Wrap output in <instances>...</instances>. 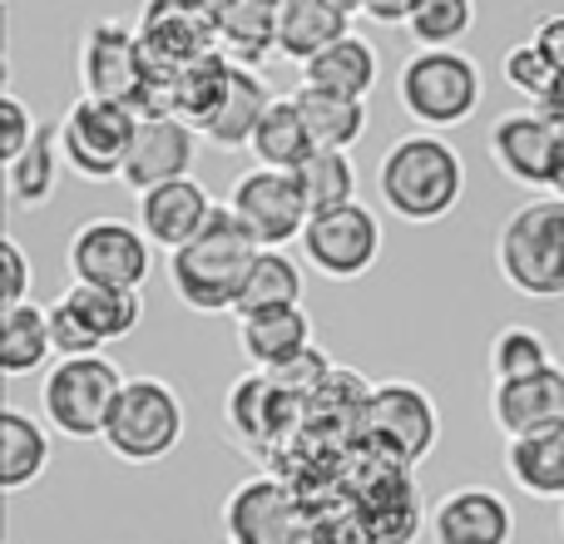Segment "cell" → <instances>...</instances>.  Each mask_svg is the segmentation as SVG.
I'll use <instances>...</instances> for the list:
<instances>
[{"mask_svg": "<svg viewBox=\"0 0 564 544\" xmlns=\"http://www.w3.org/2000/svg\"><path fill=\"white\" fill-rule=\"evenodd\" d=\"M377 198L391 218L411 228H431L451 218L466 198V159L436 129H411L391 139L377 164Z\"/></svg>", "mask_w": 564, "mask_h": 544, "instance_id": "obj_1", "label": "cell"}, {"mask_svg": "<svg viewBox=\"0 0 564 544\" xmlns=\"http://www.w3.org/2000/svg\"><path fill=\"white\" fill-rule=\"evenodd\" d=\"M258 238L238 224V214L228 204L214 208V218L204 224V233H194L184 248L169 253V287L198 317H234V302L243 292L248 268L258 263Z\"/></svg>", "mask_w": 564, "mask_h": 544, "instance_id": "obj_2", "label": "cell"}, {"mask_svg": "<svg viewBox=\"0 0 564 544\" xmlns=\"http://www.w3.org/2000/svg\"><path fill=\"white\" fill-rule=\"evenodd\" d=\"M75 75L79 89L95 99H115V105H134L139 115H164V85L169 75L154 69L144 40L134 25L115 15L89 20L75 50Z\"/></svg>", "mask_w": 564, "mask_h": 544, "instance_id": "obj_3", "label": "cell"}, {"mask_svg": "<svg viewBox=\"0 0 564 544\" xmlns=\"http://www.w3.org/2000/svg\"><path fill=\"white\" fill-rule=\"evenodd\" d=\"M496 268L520 297H564V194L530 198L500 224Z\"/></svg>", "mask_w": 564, "mask_h": 544, "instance_id": "obj_4", "label": "cell"}, {"mask_svg": "<svg viewBox=\"0 0 564 544\" xmlns=\"http://www.w3.org/2000/svg\"><path fill=\"white\" fill-rule=\"evenodd\" d=\"M397 99L416 129H446L466 124L470 115L486 99V79H480V65L466 55L460 45L451 50H411L397 69Z\"/></svg>", "mask_w": 564, "mask_h": 544, "instance_id": "obj_5", "label": "cell"}, {"mask_svg": "<svg viewBox=\"0 0 564 544\" xmlns=\"http://www.w3.org/2000/svg\"><path fill=\"white\" fill-rule=\"evenodd\" d=\"M184 396L164 377H129L105 421V450L124 466H159L184 440Z\"/></svg>", "mask_w": 564, "mask_h": 544, "instance_id": "obj_6", "label": "cell"}, {"mask_svg": "<svg viewBox=\"0 0 564 544\" xmlns=\"http://www.w3.org/2000/svg\"><path fill=\"white\" fill-rule=\"evenodd\" d=\"M124 371L105 357V351H85V357H55V367L40 381V411L45 426L59 431L65 440H99L105 421L115 411L119 391H124Z\"/></svg>", "mask_w": 564, "mask_h": 544, "instance_id": "obj_7", "label": "cell"}, {"mask_svg": "<svg viewBox=\"0 0 564 544\" xmlns=\"http://www.w3.org/2000/svg\"><path fill=\"white\" fill-rule=\"evenodd\" d=\"M357 431L391 470H416L441 440V411L416 381H377L361 401Z\"/></svg>", "mask_w": 564, "mask_h": 544, "instance_id": "obj_8", "label": "cell"}, {"mask_svg": "<svg viewBox=\"0 0 564 544\" xmlns=\"http://www.w3.org/2000/svg\"><path fill=\"white\" fill-rule=\"evenodd\" d=\"M139 109L134 105H115V99H95L79 95L75 105L59 119V154L65 168L85 184H109V178L124 174L129 144L139 134Z\"/></svg>", "mask_w": 564, "mask_h": 544, "instance_id": "obj_9", "label": "cell"}, {"mask_svg": "<svg viewBox=\"0 0 564 544\" xmlns=\"http://www.w3.org/2000/svg\"><path fill=\"white\" fill-rule=\"evenodd\" d=\"M69 282H89V287H124L139 292L154 278V243L139 224L129 218H89L69 233L65 248Z\"/></svg>", "mask_w": 564, "mask_h": 544, "instance_id": "obj_10", "label": "cell"}, {"mask_svg": "<svg viewBox=\"0 0 564 544\" xmlns=\"http://www.w3.org/2000/svg\"><path fill=\"white\" fill-rule=\"evenodd\" d=\"M381 218L371 204H347V208H327V214H312L302 228V258L307 268H317V278L327 282H357L377 268L381 258Z\"/></svg>", "mask_w": 564, "mask_h": 544, "instance_id": "obj_11", "label": "cell"}, {"mask_svg": "<svg viewBox=\"0 0 564 544\" xmlns=\"http://www.w3.org/2000/svg\"><path fill=\"white\" fill-rule=\"evenodd\" d=\"M224 204L234 208L238 224L258 238V248L302 243V228H307V218H312L297 174H282V168H263V164L238 174Z\"/></svg>", "mask_w": 564, "mask_h": 544, "instance_id": "obj_12", "label": "cell"}, {"mask_svg": "<svg viewBox=\"0 0 564 544\" xmlns=\"http://www.w3.org/2000/svg\"><path fill=\"white\" fill-rule=\"evenodd\" d=\"M486 154L510 184L520 188H555L560 154H564V129L540 109H510L490 124Z\"/></svg>", "mask_w": 564, "mask_h": 544, "instance_id": "obj_13", "label": "cell"}, {"mask_svg": "<svg viewBox=\"0 0 564 544\" xmlns=\"http://www.w3.org/2000/svg\"><path fill=\"white\" fill-rule=\"evenodd\" d=\"M224 540L228 544H297L302 505L278 476H253L228 490L224 500Z\"/></svg>", "mask_w": 564, "mask_h": 544, "instance_id": "obj_14", "label": "cell"}, {"mask_svg": "<svg viewBox=\"0 0 564 544\" xmlns=\"http://www.w3.org/2000/svg\"><path fill=\"white\" fill-rule=\"evenodd\" d=\"M198 149H204V134H198L188 119L178 115H144L139 119V134L129 144L124 174L119 184L129 194H144V188L174 184V178H188L198 164Z\"/></svg>", "mask_w": 564, "mask_h": 544, "instance_id": "obj_15", "label": "cell"}, {"mask_svg": "<svg viewBox=\"0 0 564 544\" xmlns=\"http://www.w3.org/2000/svg\"><path fill=\"white\" fill-rule=\"evenodd\" d=\"M134 30H139V40H144L154 69H164V75L214 55V50H224L218 45V20L204 15L198 6H188V0H144Z\"/></svg>", "mask_w": 564, "mask_h": 544, "instance_id": "obj_16", "label": "cell"}, {"mask_svg": "<svg viewBox=\"0 0 564 544\" xmlns=\"http://www.w3.org/2000/svg\"><path fill=\"white\" fill-rule=\"evenodd\" d=\"M431 540L436 544H510L516 510L496 486H456L431 505Z\"/></svg>", "mask_w": 564, "mask_h": 544, "instance_id": "obj_17", "label": "cell"}, {"mask_svg": "<svg viewBox=\"0 0 564 544\" xmlns=\"http://www.w3.org/2000/svg\"><path fill=\"white\" fill-rule=\"evenodd\" d=\"M214 208H218V198L188 174V178H174V184H159V188L134 194V224L144 228L154 248L174 253V248H184L194 233H204Z\"/></svg>", "mask_w": 564, "mask_h": 544, "instance_id": "obj_18", "label": "cell"}, {"mask_svg": "<svg viewBox=\"0 0 564 544\" xmlns=\"http://www.w3.org/2000/svg\"><path fill=\"white\" fill-rule=\"evenodd\" d=\"M490 421H496V431L506 440L564 421V367L555 361V367L530 371V377L496 381V391H490Z\"/></svg>", "mask_w": 564, "mask_h": 544, "instance_id": "obj_19", "label": "cell"}, {"mask_svg": "<svg viewBox=\"0 0 564 544\" xmlns=\"http://www.w3.org/2000/svg\"><path fill=\"white\" fill-rule=\"evenodd\" d=\"M238 347L253 361V371H288L297 357H307L312 341V317L302 307H273L258 317L238 322Z\"/></svg>", "mask_w": 564, "mask_h": 544, "instance_id": "obj_20", "label": "cell"}, {"mask_svg": "<svg viewBox=\"0 0 564 544\" xmlns=\"http://www.w3.org/2000/svg\"><path fill=\"white\" fill-rule=\"evenodd\" d=\"M341 35H351L347 0H282L278 6V55L297 69Z\"/></svg>", "mask_w": 564, "mask_h": 544, "instance_id": "obj_21", "label": "cell"}, {"mask_svg": "<svg viewBox=\"0 0 564 544\" xmlns=\"http://www.w3.org/2000/svg\"><path fill=\"white\" fill-rule=\"evenodd\" d=\"M292 401H297V391H288L273 371H248V377H238L234 387H228V426H234V436L243 440H278V431L292 421Z\"/></svg>", "mask_w": 564, "mask_h": 544, "instance_id": "obj_22", "label": "cell"}, {"mask_svg": "<svg viewBox=\"0 0 564 544\" xmlns=\"http://www.w3.org/2000/svg\"><path fill=\"white\" fill-rule=\"evenodd\" d=\"M377 79H381V55L357 30L332 40L327 50H317V55L302 65V85L327 89V95H347V99H367L371 89H377Z\"/></svg>", "mask_w": 564, "mask_h": 544, "instance_id": "obj_23", "label": "cell"}, {"mask_svg": "<svg viewBox=\"0 0 564 544\" xmlns=\"http://www.w3.org/2000/svg\"><path fill=\"white\" fill-rule=\"evenodd\" d=\"M506 476L516 480L520 496L564 505V421L506 440Z\"/></svg>", "mask_w": 564, "mask_h": 544, "instance_id": "obj_24", "label": "cell"}, {"mask_svg": "<svg viewBox=\"0 0 564 544\" xmlns=\"http://www.w3.org/2000/svg\"><path fill=\"white\" fill-rule=\"evenodd\" d=\"M273 99L278 95L268 89V79L258 75L253 65H234V85H228L224 105H218V115L198 129V134H204V144L208 149H248Z\"/></svg>", "mask_w": 564, "mask_h": 544, "instance_id": "obj_25", "label": "cell"}, {"mask_svg": "<svg viewBox=\"0 0 564 544\" xmlns=\"http://www.w3.org/2000/svg\"><path fill=\"white\" fill-rule=\"evenodd\" d=\"M59 302L75 312V322L85 327V337L95 341L99 351H105L109 341L134 337L139 322H144V297H139V292H124V287H89V282H69Z\"/></svg>", "mask_w": 564, "mask_h": 544, "instance_id": "obj_26", "label": "cell"}, {"mask_svg": "<svg viewBox=\"0 0 564 544\" xmlns=\"http://www.w3.org/2000/svg\"><path fill=\"white\" fill-rule=\"evenodd\" d=\"M59 174H65L59 124H45L35 134V144L6 164V208L10 214H35V208H45L59 188Z\"/></svg>", "mask_w": 564, "mask_h": 544, "instance_id": "obj_27", "label": "cell"}, {"mask_svg": "<svg viewBox=\"0 0 564 544\" xmlns=\"http://www.w3.org/2000/svg\"><path fill=\"white\" fill-rule=\"evenodd\" d=\"M228 85H234V59H228L224 50H214V55H204V59H194V65H184V69L169 75L164 115H178L194 129H204L208 119L218 115V105H224Z\"/></svg>", "mask_w": 564, "mask_h": 544, "instance_id": "obj_28", "label": "cell"}, {"mask_svg": "<svg viewBox=\"0 0 564 544\" xmlns=\"http://www.w3.org/2000/svg\"><path fill=\"white\" fill-rule=\"evenodd\" d=\"M50 470V431L20 406L0 411V490L20 496Z\"/></svg>", "mask_w": 564, "mask_h": 544, "instance_id": "obj_29", "label": "cell"}, {"mask_svg": "<svg viewBox=\"0 0 564 544\" xmlns=\"http://www.w3.org/2000/svg\"><path fill=\"white\" fill-rule=\"evenodd\" d=\"M302 292H307V278H302L297 258H292L288 248H263L258 263L248 268L243 292H238V302H234V322L273 312V307H302Z\"/></svg>", "mask_w": 564, "mask_h": 544, "instance_id": "obj_30", "label": "cell"}, {"mask_svg": "<svg viewBox=\"0 0 564 544\" xmlns=\"http://www.w3.org/2000/svg\"><path fill=\"white\" fill-rule=\"evenodd\" d=\"M248 154H253L263 168H282V174H297V168L317 154L312 129H307V119H302L297 99L278 95L273 105H268V115H263V124H258L253 144H248Z\"/></svg>", "mask_w": 564, "mask_h": 544, "instance_id": "obj_31", "label": "cell"}, {"mask_svg": "<svg viewBox=\"0 0 564 544\" xmlns=\"http://www.w3.org/2000/svg\"><path fill=\"white\" fill-rule=\"evenodd\" d=\"M0 371L10 381L35 377L50 357H55V337H50V307L40 302H20V307H0Z\"/></svg>", "mask_w": 564, "mask_h": 544, "instance_id": "obj_32", "label": "cell"}, {"mask_svg": "<svg viewBox=\"0 0 564 544\" xmlns=\"http://www.w3.org/2000/svg\"><path fill=\"white\" fill-rule=\"evenodd\" d=\"M297 99L302 119L312 129V144L317 149H357L367 139V99H347V95H327V89H312V85H297L292 89Z\"/></svg>", "mask_w": 564, "mask_h": 544, "instance_id": "obj_33", "label": "cell"}, {"mask_svg": "<svg viewBox=\"0 0 564 544\" xmlns=\"http://www.w3.org/2000/svg\"><path fill=\"white\" fill-rule=\"evenodd\" d=\"M297 184H302V194H307L312 214L347 208V204H357V194H361V174H357L351 149H317V154L297 168Z\"/></svg>", "mask_w": 564, "mask_h": 544, "instance_id": "obj_34", "label": "cell"}, {"mask_svg": "<svg viewBox=\"0 0 564 544\" xmlns=\"http://www.w3.org/2000/svg\"><path fill=\"white\" fill-rule=\"evenodd\" d=\"M555 367V351H550V337L540 327H525V322H510L490 337V377L496 381H516L530 377V371Z\"/></svg>", "mask_w": 564, "mask_h": 544, "instance_id": "obj_35", "label": "cell"}, {"mask_svg": "<svg viewBox=\"0 0 564 544\" xmlns=\"http://www.w3.org/2000/svg\"><path fill=\"white\" fill-rule=\"evenodd\" d=\"M406 30L416 50H451L476 30V0H416Z\"/></svg>", "mask_w": 564, "mask_h": 544, "instance_id": "obj_36", "label": "cell"}, {"mask_svg": "<svg viewBox=\"0 0 564 544\" xmlns=\"http://www.w3.org/2000/svg\"><path fill=\"white\" fill-rule=\"evenodd\" d=\"M500 75H506V85L516 89V95H525V99H550L560 89V79H564L560 65L535 45V40L510 45L506 59H500Z\"/></svg>", "mask_w": 564, "mask_h": 544, "instance_id": "obj_37", "label": "cell"}, {"mask_svg": "<svg viewBox=\"0 0 564 544\" xmlns=\"http://www.w3.org/2000/svg\"><path fill=\"white\" fill-rule=\"evenodd\" d=\"M40 119L30 115V105L15 95V89H6L0 95V164H10V159H20L30 144H35V134H40Z\"/></svg>", "mask_w": 564, "mask_h": 544, "instance_id": "obj_38", "label": "cell"}, {"mask_svg": "<svg viewBox=\"0 0 564 544\" xmlns=\"http://www.w3.org/2000/svg\"><path fill=\"white\" fill-rule=\"evenodd\" d=\"M30 282H35V272H30L25 248L15 238H0V307L30 302Z\"/></svg>", "mask_w": 564, "mask_h": 544, "instance_id": "obj_39", "label": "cell"}, {"mask_svg": "<svg viewBox=\"0 0 564 544\" xmlns=\"http://www.w3.org/2000/svg\"><path fill=\"white\" fill-rule=\"evenodd\" d=\"M50 337H55V357H85V351H99L95 341L85 337V327L75 322V312L65 302H50Z\"/></svg>", "mask_w": 564, "mask_h": 544, "instance_id": "obj_40", "label": "cell"}, {"mask_svg": "<svg viewBox=\"0 0 564 544\" xmlns=\"http://www.w3.org/2000/svg\"><path fill=\"white\" fill-rule=\"evenodd\" d=\"M530 40H535L540 50H545L550 59L560 65V75H564V15H545V20H535V30H530Z\"/></svg>", "mask_w": 564, "mask_h": 544, "instance_id": "obj_41", "label": "cell"}, {"mask_svg": "<svg viewBox=\"0 0 564 544\" xmlns=\"http://www.w3.org/2000/svg\"><path fill=\"white\" fill-rule=\"evenodd\" d=\"M357 10L371 20H381V25H406L416 0H357Z\"/></svg>", "mask_w": 564, "mask_h": 544, "instance_id": "obj_42", "label": "cell"}, {"mask_svg": "<svg viewBox=\"0 0 564 544\" xmlns=\"http://www.w3.org/2000/svg\"><path fill=\"white\" fill-rule=\"evenodd\" d=\"M188 6H198V10H204V15L224 20V15H228V10H234V6H238V0H188Z\"/></svg>", "mask_w": 564, "mask_h": 544, "instance_id": "obj_43", "label": "cell"}, {"mask_svg": "<svg viewBox=\"0 0 564 544\" xmlns=\"http://www.w3.org/2000/svg\"><path fill=\"white\" fill-rule=\"evenodd\" d=\"M555 194H564V154H560V178H555Z\"/></svg>", "mask_w": 564, "mask_h": 544, "instance_id": "obj_44", "label": "cell"}, {"mask_svg": "<svg viewBox=\"0 0 564 544\" xmlns=\"http://www.w3.org/2000/svg\"><path fill=\"white\" fill-rule=\"evenodd\" d=\"M560 535H564V505H560Z\"/></svg>", "mask_w": 564, "mask_h": 544, "instance_id": "obj_45", "label": "cell"}]
</instances>
